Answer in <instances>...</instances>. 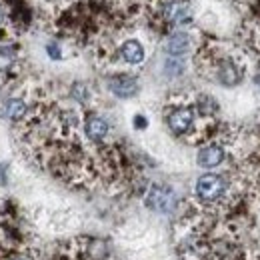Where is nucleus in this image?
I'll use <instances>...</instances> for the list:
<instances>
[{
	"label": "nucleus",
	"instance_id": "3",
	"mask_svg": "<svg viewBox=\"0 0 260 260\" xmlns=\"http://www.w3.org/2000/svg\"><path fill=\"white\" fill-rule=\"evenodd\" d=\"M176 204V196L170 188L164 186H152L150 192L146 194V206L156 210V212H170Z\"/></svg>",
	"mask_w": 260,
	"mask_h": 260
},
{
	"label": "nucleus",
	"instance_id": "11",
	"mask_svg": "<svg viewBox=\"0 0 260 260\" xmlns=\"http://www.w3.org/2000/svg\"><path fill=\"white\" fill-rule=\"evenodd\" d=\"M2 114H4L6 118L14 120V122H16V120H22V116L26 114V102L20 100V98H10V100L4 102Z\"/></svg>",
	"mask_w": 260,
	"mask_h": 260
},
{
	"label": "nucleus",
	"instance_id": "5",
	"mask_svg": "<svg viewBox=\"0 0 260 260\" xmlns=\"http://www.w3.org/2000/svg\"><path fill=\"white\" fill-rule=\"evenodd\" d=\"M192 122H194V110L192 108L182 106V108H176L168 114V126L174 134H184L192 126Z\"/></svg>",
	"mask_w": 260,
	"mask_h": 260
},
{
	"label": "nucleus",
	"instance_id": "1",
	"mask_svg": "<svg viewBox=\"0 0 260 260\" xmlns=\"http://www.w3.org/2000/svg\"><path fill=\"white\" fill-rule=\"evenodd\" d=\"M160 14L164 22L172 26H182L192 20V10L190 4L184 0H162L160 2Z\"/></svg>",
	"mask_w": 260,
	"mask_h": 260
},
{
	"label": "nucleus",
	"instance_id": "18",
	"mask_svg": "<svg viewBox=\"0 0 260 260\" xmlns=\"http://www.w3.org/2000/svg\"><path fill=\"white\" fill-rule=\"evenodd\" d=\"M48 2H58V0H48Z\"/></svg>",
	"mask_w": 260,
	"mask_h": 260
},
{
	"label": "nucleus",
	"instance_id": "8",
	"mask_svg": "<svg viewBox=\"0 0 260 260\" xmlns=\"http://www.w3.org/2000/svg\"><path fill=\"white\" fill-rule=\"evenodd\" d=\"M118 52H120V58H122L124 62H128V64H140V62L144 60V46H142L136 38L124 40V42L120 44Z\"/></svg>",
	"mask_w": 260,
	"mask_h": 260
},
{
	"label": "nucleus",
	"instance_id": "7",
	"mask_svg": "<svg viewBox=\"0 0 260 260\" xmlns=\"http://www.w3.org/2000/svg\"><path fill=\"white\" fill-rule=\"evenodd\" d=\"M224 160V148L218 146V144H210V146H204L198 150V156H196V162L202 168H214Z\"/></svg>",
	"mask_w": 260,
	"mask_h": 260
},
{
	"label": "nucleus",
	"instance_id": "12",
	"mask_svg": "<svg viewBox=\"0 0 260 260\" xmlns=\"http://www.w3.org/2000/svg\"><path fill=\"white\" fill-rule=\"evenodd\" d=\"M14 60H16V52L10 46L2 44L0 46V72H8L14 64Z\"/></svg>",
	"mask_w": 260,
	"mask_h": 260
},
{
	"label": "nucleus",
	"instance_id": "6",
	"mask_svg": "<svg viewBox=\"0 0 260 260\" xmlns=\"http://www.w3.org/2000/svg\"><path fill=\"white\" fill-rule=\"evenodd\" d=\"M168 56H184L188 50H190V36L182 30L178 32H172L168 38H166V44H164Z\"/></svg>",
	"mask_w": 260,
	"mask_h": 260
},
{
	"label": "nucleus",
	"instance_id": "15",
	"mask_svg": "<svg viewBox=\"0 0 260 260\" xmlns=\"http://www.w3.org/2000/svg\"><path fill=\"white\" fill-rule=\"evenodd\" d=\"M8 24V10L4 4H0V30H4Z\"/></svg>",
	"mask_w": 260,
	"mask_h": 260
},
{
	"label": "nucleus",
	"instance_id": "19",
	"mask_svg": "<svg viewBox=\"0 0 260 260\" xmlns=\"http://www.w3.org/2000/svg\"><path fill=\"white\" fill-rule=\"evenodd\" d=\"M12 260H22V258H12Z\"/></svg>",
	"mask_w": 260,
	"mask_h": 260
},
{
	"label": "nucleus",
	"instance_id": "17",
	"mask_svg": "<svg viewBox=\"0 0 260 260\" xmlns=\"http://www.w3.org/2000/svg\"><path fill=\"white\" fill-rule=\"evenodd\" d=\"M136 124H138V128H144V124H146V120H144L142 116H136Z\"/></svg>",
	"mask_w": 260,
	"mask_h": 260
},
{
	"label": "nucleus",
	"instance_id": "10",
	"mask_svg": "<svg viewBox=\"0 0 260 260\" xmlns=\"http://www.w3.org/2000/svg\"><path fill=\"white\" fill-rule=\"evenodd\" d=\"M240 80V72L232 60H222L218 64V82H222L224 86H234Z\"/></svg>",
	"mask_w": 260,
	"mask_h": 260
},
{
	"label": "nucleus",
	"instance_id": "13",
	"mask_svg": "<svg viewBox=\"0 0 260 260\" xmlns=\"http://www.w3.org/2000/svg\"><path fill=\"white\" fill-rule=\"evenodd\" d=\"M198 110L202 112V114H214L216 110H218V104H216V100L210 96H200L198 98Z\"/></svg>",
	"mask_w": 260,
	"mask_h": 260
},
{
	"label": "nucleus",
	"instance_id": "16",
	"mask_svg": "<svg viewBox=\"0 0 260 260\" xmlns=\"http://www.w3.org/2000/svg\"><path fill=\"white\" fill-rule=\"evenodd\" d=\"M46 50H48V54H50L52 58H60V56H62V52H60V46H58V44H52V42H50V44L46 46Z\"/></svg>",
	"mask_w": 260,
	"mask_h": 260
},
{
	"label": "nucleus",
	"instance_id": "9",
	"mask_svg": "<svg viewBox=\"0 0 260 260\" xmlns=\"http://www.w3.org/2000/svg\"><path fill=\"white\" fill-rule=\"evenodd\" d=\"M84 132L92 142H100L108 134V122L104 118H100V116H90L86 120V124H84Z\"/></svg>",
	"mask_w": 260,
	"mask_h": 260
},
{
	"label": "nucleus",
	"instance_id": "2",
	"mask_svg": "<svg viewBox=\"0 0 260 260\" xmlns=\"http://www.w3.org/2000/svg\"><path fill=\"white\" fill-rule=\"evenodd\" d=\"M226 190V182L218 174H202L196 180V196L204 202H214Z\"/></svg>",
	"mask_w": 260,
	"mask_h": 260
},
{
	"label": "nucleus",
	"instance_id": "14",
	"mask_svg": "<svg viewBox=\"0 0 260 260\" xmlns=\"http://www.w3.org/2000/svg\"><path fill=\"white\" fill-rule=\"evenodd\" d=\"M72 96L76 98L78 102H86V98H88V88H86L84 84H74V86H72Z\"/></svg>",
	"mask_w": 260,
	"mask_h": 260
},
{
	"label": "nucleus",
	"instance_id": "4",
	"mask_svg": "<svg viewBox=\"0 0 260 260\" xmlns=\"http://www.w3.org/2000/svg\"><path fill=\"white\" fill-rule=\"evenodd\" d=\"M108 90L118 98H130L138 92V80L130 74H116L108 80Z\"/></svg>",
	"mask_w": 260,
	"mask_h": 260
}]
</instances>
